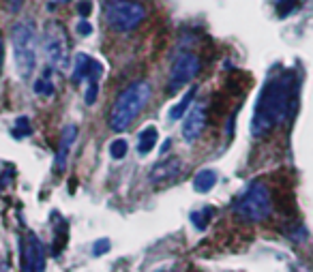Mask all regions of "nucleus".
<instances>
[{
	"label": "nucleus",
	"mask_w": 313,
	"mask_h": 272,
	"mask_svg": "<svg viewBox=\"0 0 313 272\" xmlns=\"http://www.w3.org/2000/svg\"><path fill=\"white\" fill-rule=\"evenodd\" d=\"M292 112V75H277L262 86L258 103L251 118V135L262 137L270 133L277 125L290 116Z\"/></svg>",
	"instance_id": "obj_1"
},
{
	"label": "nucleus",
	"mask_w": 313,
	"mask_h": 272,
	"mask_svg": "<svg viewBox=\"0 0 313 272\" xmlns=\"http://www.w3.org/2000/svg\"><path fill=\"white\" fill-rule=\"evenodd\" d=\"M148 99H151V84L148 82H133L131 86H127L112 105L108 127L116 133L127 131L133 125V120L144 112Z\"/></svg>",
	"instance_id": "obj_2"
},
{
	"label": "nucleus",
	"mask_w": 313,
	"mask_h": 272,
	"mask_svg": "<svg viewBox=\"0 0 313 272\" xmlns=\"http://www.w3.org/2000/svg\"><path fill=\"white\" fill-rule=\"evenodd\" d=\"M37 28L30 19L17 21L11 30V45L13 58H15L17 75L28 80L37 69Z\"/></svg>",
	"instance_id": "obj_3"
},
{
	"label": "nucleus",
	"mask_w": 313,
	"mask_h": 272,
	"mask_svg": "<svg viewBox=\"0 0 313 272\" xmlns=\"http://www.w3.org/2000/svg\"><path fill=\"white\" fill-rule=\"evenodd\" d=\"M232 210L243 221H249V223H262V221H266L270 217V212H273V199H270L268 187L260 180L249 182L247 189L240 191L238 197L234 199Z\"/></svg>",
	"instance_id": "obj_4"
},
{
	"label": "nucleus",
	"mask_w": 313,
	"mask_h": 272,
	"mask_svg": "<svg viewBox=\"0 0 313 272\" xmlns=\"http://www.w3.org/2000/svg\"><path fill=\"white\" fill-rule=\"evenodd\" d=\"M43 54L45 60L56 71H67L71 67V45L67 28L60 21H47L43 28Z\"/></svg>",
	"instance_id": "obj_5"
},
{
	"label": "nucleus",
	"mask_w": 313,
	"mask_h": 272,
	"mask_svg": "<svg viewBox=\"0 0 313 272\" xmlns=\"http://www.w3.org/2000/svg\"><path fill=\"white\" fill-rule=\"evenodd\" d=\"M103 17L114 32H131L146 19V9L138 0H110Z\"/></svg>",
	"instance_id": "obj_6"
},
{
	"label": "nucleus",
	"mask_w": 313,
	"mask_h": 272,
	"mask_svg": "<svg viewBox=\"0 0 313 272\" xmlns=\"http://www.w3.org/2000/svg\"><path fill=\"white\" fill-rule=\"evenodd\" d=\"M202 71V62H200V56L195 52H178L174 56L172 64H169V73H167V88L165 92L169 97L180 92L184 86L191 84L200 75Z\"/></svg>",
	"instance_id": "obj_7"
},
{
	"label": "nucleus",
	"mask_w": 313,
	"mask_h": 272,
	"mask_svg": "<svg viewBox=\"0 0 313 272\" xmlns=\"http://www.w3.org/2000/svg\"><path fill=\"white\" fill-rule=\"evenodd\" d=\"M19 264H22V272H43L45 268L43 245L32 232H28L26 238L19 242Z\"/></svg>",
	"instance_id": "obj_8"
},
{
	"label": "nucleus",
	"mask_w": 313,
	"mask_h": 272,
	"mask_svg": "<svg viewBox=\"0 0 313 272\" xmlns=\"http://www.w3.org/2000/svg\"><path fill=\"white\" fill-rule=\"evenodd\" d=\"M206 105L204 103H195L193 107H189V112L184 114L182 120V139L187 144H193V141L200 137L206 129Z\"/></svg>",
	"instance_id": "obj_9"
},
{
	"label": "nucleus",
	"mask_w": 313,
	"mask_h": 272,
	"mask_svg": "<svg viewBox=\"0 0 313 272\" xmlns=\"http://www.w3.org/2000/svg\"><path fill=\"white\" fill-rule=\"evenodd\" d=\"M103 73L101 62H97L95 58H90L86 54H77L73 60V69H71V82L80 84V82H99V77Z\"/></svg>",
	"instance_id": "obj_10"
},
{
	"label": "nucleus",
	"mask_w": 313,
	"mask_h": 272,
	"mask_svg": "<svg viewBox=\"0 0 313 272\" xmlns=\"http://www.w3.org/2000/svg\"><path fill=\"white\" fill-rule=\"evenodd\" d=\"M180 169H182V161L176 159V156H167V159H161V161L151 169V182H153V184H165V182H169V180H174V178L180 174Z\"/></svg>",
	"instance_id": "obj_11"
},
{
	"label": "nucleus",
	"mask_w": 313,
	"mask_h": 272,
	"mask_svg": "<svg viewBox=\"0 0 313 272\" xmlns=\"http://www.w3.org/2000/svg\"><path fill=\"white\" fill-rule=\"evenodd\" d=\"M75 137H77V127L75 125H67L65 129H62L60 139H58V152H56V169L58 171H65L71 146L75 144Z\"/></svg>",
	"instance_id": "obj_12"
},
{
	"label": "nucleus",
	"mask_w": 313,
	"mask_h": 272,
	"mask_svg": "<svg viewBox=\"0 0 313 272\" xmlns=\"http://www.w3.org/2000/svg\"><path fill=\"white\" fill-rule=\"evenodd\" d=\"M156 139H159V131H156V127L148 125L146 129H142L140 135H138V154H148L153 152V148L156 146Z\"/></svg>",
	"instance_id": "obj_13"
},
{
	"label": "nucleus",
	"mask_w": 313,
	"mask_h": 272,
	"mask_svg": "<svg viewBox=\"0 0 313 272\" xmlns=\"http://www.w3.org/2000/svg\"><path fill=\"white\" fill-rule=\"evenodd\" d=\"M197 90H200V88H197V86H191V88H189L187 92H184L180 101L176 103V105L172 107V110H169V120H180V118H184V114L189 112L191 103L195 101V95H197Z\"/></svg>",
	"instance_id": "obj_14"
},
{
	"label": "nucleus",
	"mask_w": 313,
	"mask_h": 272,
	"mask_svg": "<svg viewBox=\"0 0 313 272\" xmlns=\"http://www.w3.org/2000/svg\"><path fill=\"white\" fill-rule=\"evenodd\" d=\"M215 184H217V171L208 167L200 169L193 178V189L197 193H208L210 189H215Z\"/></svg>",
	"instance_id": "obj_15"
},
{
	"label": "nucleus",
	"mask_w": 313,
	"mask_h": 272,
	"mask_svg": "<svg viewBox=\"0 0 313 272\" xmlns=\"http://www.w3.org/2000/svg\"><path fill=\"white\" fill-rule=\"evenodd\" d=\"M49 71H52V67H49L45 73L41 75L37 82H34V86H32L34 95H41V97H52L54 95V84L49 82Z\"/></svg>",
	"instance_id": "obj_16"
},
{
	"label": "nucleus",
	"mask_w": 313,
	"mask_h": 272,
	"mask_svg": "<svg viewBox=\"0 0 313 272\" xmlns=\"http://www.w3.org/2000/svg\"><path fill=\"white\" fill-rule=\"evenodd\" d=\"M127 150H129V144H127L123 137L114 139L112 144H110V154H112V159H116V161L125 159V156H127Z\"/></svg>",
	"instance_id": "obj_17"
},
{
	"label": "nucleus",
	"mask_w": 313,
	"mask_h": 272,
	"mask_svg": "<svg viewBox=\"0 0 313 272\" xmlns=\"http://www.w3.org/2000/svg\"><path fill=\"white\" fill-rule=\"evenodd\" d=\"M210 214H212V210H210V208L195 210V212H191V221L195 223L197 230H206V225H208V221H210Z\"/></svg>",
	"instance_id": "obj_18"
},
{
	"label": "nucleus",
	"mask_w": 313,
	"mask_h": 272,
	"mask_svg": "<svg viewBox=\"0 0 313 272\" xmlns=\"http://www.w3.org/2000/svg\"><path fill=\"white\" fill-rule=\"evenodd\" d=\"M298 6V0H275V9H277V15L281 19L288 17L292 11Z\"/></svg>",
	"instance_id": "obj_19"
},
{
	"label": "nucleus",
	"mask_w": 313,
	"mask_h": 272,
	"mask_svg": "<svg viewBox=\"0 0 313 272\" xmlns=\"http://www.w3.org/2000/svg\"><path fill=\"white\" fill-rule=\"evenodd\" d=\"M32 133V127L30 123H28V118L22 116V118H17V123H15V135H19V137H26V135H30Z\"/></svg>",
	"instance_id": "obj_20"
},
{
	"label": "nucleus",
	"mask_w": 313,
	"mask_h": 272,
	"mask_svg": "<svg viewBox=\"0 0 313 272\" xmlns=\"http://www.w3.org/2000/svg\"><path fill=\"white\" fill-rule=\"evenodd\" d=\"M105 251H110V240L108 238H99L95 245H92V255L99 257V255H103Z\"/></svg>",
	"instance_id": "obj_21"
},
{
	"label": "nucleus",
	"mask_w": 313,
	"mask_h": 272,
	"mask_svg": "<svg viewBox=\"0 0 313 272\" xmlns=\"http://www.w3.org/2000/svg\"><path fill=\"white\" fill-rule=\"evenodd\" d=\"M97 95H99V82H92V84H88V90H86V103L88 105H92L97 101Z\"/></svg>",
	"instance_id": "obj_22"
},
{
	"label": "nucleus",
	"mask_w": 313,
	"mask_h": 272,
	"mask_svg": "<svg viewBox=\"0 0 313 272\" xmlns=\"http://www.w3.org/2000/svg\"><path fill=\"white\" fill-rule=\"evenodd\" d=\"M75 30H77V34H82V37H88V34L92 32V26L88 24V21H86V19H82V21H80V24H77V26H75Z\"/></svg>",
	"instance_id": "obj_23"
},
{
	"label": "nucleus",
	"mask_w": 313,
	"mask_h": 272,
	"mask_svg": "<svg viewBox=\"0 0 313 272\" xmlns=\"http://www.w3.org/2000/svg\"><path fill=\"white\" fill-rule=\"evenodd\" d=\"M77 13H80L82 19L88 17V13H90V2H88V0H82V2L77 4Z\"/></svg>",
	"instance_id": "obj_24"
},
{
	"label": "nucleus",
	"mask_w": 313,
	"mask_h": 272,
	"mask_svg": "<svg viewBox=\"0 0 313 272\" xmlns=\"http://www.w3.org/2000/svg\"><path fill=\"white\" fill-rule=\"evenodd\" d=\"M2 64H4V43L0 39V73H2Z\"/></svg>",
	"instance_id": "obj_25"
},
{
	"label": "nucleus",
	"mask_w": 313,
	"mask_h": 272,
	"mask_svg": "<svg viewBox=\"0 0 313 272\" xmlns=\"http://www.w3.org/2000/svg\"><path fill=\"white\" fill-rule=\"evenodd\" d=\"M169 146H172V141H169V139H167V141H165V144H163V146H161V152H163V154H165Z\"/></svg>",
	"instance_id": "obj_26"
},
{
	"label": "nucleus",
	"mask_w": 313,
	"mask_h": 272,
	"mask_svg": "<svg viewBox=\"0 0 313 272\" xmlns=\"http://www.w3.org/2000/svg\"><path fill=\"white\" fill-rule=\"evenodd\" d=\"M156 272H174V270H156Z\"/></svg>",
	"instance_id": "obj_27"
},
{
	"label": "nucleus",
	"mask_w": 313,
	"mask_h": 272,
	"mask_svg": "<svg viewBox=\"0 0 313 272\" xmlns=\"http://www.w3.org/2000/svg\"><path fill=\"white\" fill-rule=\"evenodd\" d=\"M60 2H71V0H60Z\"/></svg>",
	"instance_id": "obj_28"
}]
</instances>
